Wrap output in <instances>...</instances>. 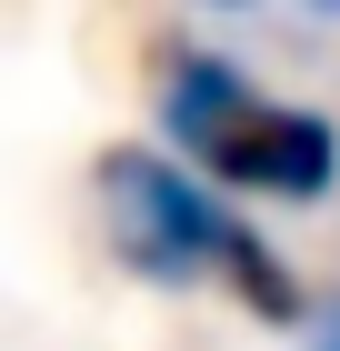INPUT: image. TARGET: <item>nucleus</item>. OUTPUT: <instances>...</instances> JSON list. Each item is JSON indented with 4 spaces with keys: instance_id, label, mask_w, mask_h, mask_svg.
<instances>
[{
    "instance_id": "1",
    "label": "nucleus",
    "mask_w": 340,
    "mask_h": 351,
    "mask_svg": "<svg viewBox=\"0 0 340 351\" xmlns=\"http://www.w3.org/2000/svg\"><path fill=\"white\" fill-rule=\"evenodd\" d=\"M90 201H101L110 261L131 271V281H151V291L220 281V291L250 301L261 322H311V291H300V271L280 261V241L240 211V191H220L200 161H181L170 141H120V151H101Z\"/></svg>"
},
{
    "instance_id": "2",
    "label": "nucleus",
    "mask_w": 340,
    "mask_h": 351,
    "mask_svg": "<svg viewBox=\"0 0 340 351\" xmlns=\"http://www.w3.org/2000/svg\"><path fill=\"white\" fill-rule=\"evenodd\" d=\"M200 171L220 191H240V201H270V211H320V201H340V121L261 90Z\"/></svg>"
},
{
    "instance_id": "3",
    "label": "nucleus",
    "mask_w": 340,
    "mask_h": 351,
    "mask_svg": "<svg viewBox=\"0 0 340 351\" xmlns=\"http://www.w3.org/2000/svg\"><path fill=\"white\" fill-rule=\"evenodd\" d=\"M250 101H261V71L220 40H160L151 51V121L181 161H210Z\"/></svg>"
},
{
    "instance_id": "4",
    "label": "nucleus",
    "mask_w": 340,
    "mask_h": 351,
    "mask_svg": "<svg viewBox=\"0 0 340 351\" xmlns=\"http://www.w3.org/2000/svg\"><path fill=\"white\" fill-rule=\"evenodd\" d=\"M300 351H340V291L311 301V322H300Z\"/></svg>"
},
{
    "instance_id": "5",
    "label": "nucleus",
    "mask_w": 340,
    "mask_h": 351,
    "mask_svg": "<svg viewBox=\"0 0 340 351\" xmlns=\"http://www.w3.org/2000/svg\"><path fill=\"white\" fill-rule=\"evenodd\" d=\"M200 21H250V10H270V0H190Z\"/></svg>"
},
{
    "instance_id": "6",
    "label": "nucleus",
    "mask_w": 340,
    "mask_h": 351,
    "mask_svg": "<svg viewBox=\"0 0 340 351\" xmlns=\"http://www.w3.org/2000/svg\"><path fill=\"white\" fill-rule=\"evenodd\" d=\"M300 21H320V30H340V0H290Z\"/></svg>"
}]
</instances>
